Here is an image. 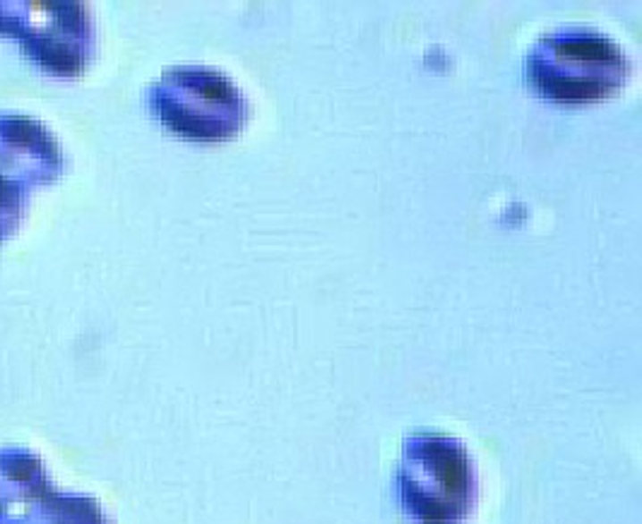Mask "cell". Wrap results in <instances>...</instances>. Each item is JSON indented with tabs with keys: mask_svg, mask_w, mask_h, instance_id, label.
I'll use <instances>...</instances> for the list:
<instances>
[{
	"mask_svg": "<svg viewBox=\"0 0 642 524\" xmlns=\"http://www.w3.org/2000/svg\"><path fill=\"white\" fill-rule=\"evenodd\" d=\"M173 78L178 97L169 94L173 101V116L178 128L190 131L205 138H217L239 128L246 116V99L233 87L226 75L209 68L176 70Z\"/></svg>",
	"mask_w": 642,
	"mask_h": 524,
	"instance_id": "cell-2",
	"label": "cell"
},
{
	"mask_svg": "<svg viewBox=\"0 0 642 524\" xmlns=\"http://www.w3.org/2000/svg\"><path fill=\"white\" fill-rule=\"evenodd\" d=\"M534 80L558 99H585L609 92L626 72L623 51L602 31L582 24L546 34L529 58Z\"/></svg>",
	"mask_w": 642,
	"mask_h": 524,
	"instance_id": "cell-1",
	"label": "cell"
}]
</instances>
